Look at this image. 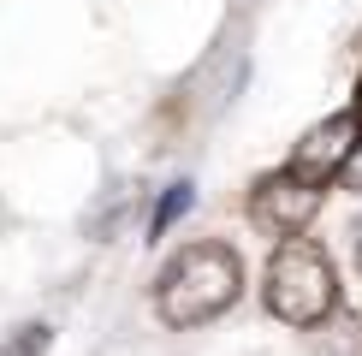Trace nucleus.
<instances>
[{"label":"nucleus","mask_w":362,"mask_h":356,"mask_svg":"<svg viewBox=\"0 0 362 356\" xmlns=\"http://www.w3.org/2000/svg\"><path fill=\"white\" fill-rule=\"evenodd\" d=\"M244 291V267L226 244H190L160 267L155 279V315L167 326H202L226 315Z\"/></svg>","instance_id":"obj_1"},{"label":"nucleus","mask_w":362,"mask_h":356,"mask_svg":"<svg viewBox=\"0 0 362 356\" xmlns=\"http://www.w3.org/2000/svg\"><path fill=\"white\" fill-rule=\"evenodd\" d=\"M339 303V279H333V261L327 249L303 244V237H285L267 261V309L285 321V326H315L327 321Z\"/></svg>","instance_id":"obj_2"},{"label":"nucleus","mask_w":362,"mask_h":356,"mask_svg":"<svg viewBox=\"0 0 362 356\" xmlns=\"http://www.w3.org/2000/svg\"><path fill=\"white\" fill-rule=\"evenodd\" d=\"M315 214H321V184L297 178L291 167H285V172H267L262 184L250 190V220H255L262 232H274V237H297Z\"/></svg>","instance_id":"obj_3"},{"label":"nucleus","mask_w":362,"mask_h":356,"mask_svg":"<svg viewBox=\"0 0 362 356\" xmlns=\"http://www.w3.org/2000/svg\"><path fill=\"white\" fill-rule=\"evenodd\" d=\"M356 148H362V119L356 113H333V119H321V125L303 131V143L291 148V172L309 178V184H327V178H339L351 167Z\"/></svg>","instance_id":"obj_4"},{"label":"nucleus","mask_w":362,"mask_h":356,"mask_svg":"<svg viewBox=\"0 0 362 356\" xmlns=\"http://www.w3.org/2000/svg\"><path fill=\"white\" fill-rule=\"evenodd\" d=\"M48 345H54V326L48 321H30L12 338H0V356H48Z\"/></svg>","instance_id":"obj_5"},{"label":"nucleus","mask_w":362,"mask_h":356,"mask_svg":"<svg viewBox=\"0 0 362 356\" xmlns=\"http://www.w3.org/2000/svg\"><path fill=\"white\" fill-rule=\"evenodd\" d=\"M190 202H196V184H190V178H185V184H167V196H160V208H155V220H148V232H167L173 226V220L178 214H190Z\"/></svg>","instance_id":"obj_6"},{"label":"nucleus","mask_w":362,"mask_h":356,"mask_svg":"<svg viewBox=\"0 0 362 356\" xmlns=\"http://www.w3.org/2000/svg\"><path fill=\"white\" fill-rule=\"evenodd\" d=\"M356 267H362V226H356Z\"/></svg>","instance_id":"obj_7"},{"label":"nucleus","mask_w":362,"mask_h":356,"mask_svg":"<svg viewBox=\"0 0 362 356\" xmlns=\"http://www.w3.org/2000/svg\"><path fill=\"white\" fill-rule=\"evenodd\" d=\"M356 119H362V83H356Z\"/></svg>","instance_id":"obj_8"},{"label":"nucleus","mask_w":362,"mask_h":356,"mask_svg":"<svg viewBox=\"0 0 362 356\" xmlns=\"http://www.w3.org/2000/svg\"><path fill=\"white\" fill-rule=\"evenodd\" d=\"M351 167H356V160H351ZM356 190H362V167H356Z\"/></svg>","instance_id":"obj_9"}]
</instances>
